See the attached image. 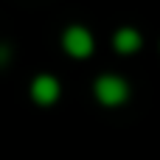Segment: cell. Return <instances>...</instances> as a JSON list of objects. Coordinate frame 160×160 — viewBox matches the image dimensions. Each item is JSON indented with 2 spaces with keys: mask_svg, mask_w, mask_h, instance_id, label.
Masks as SVG:
<instances>
[{
  "mask_svg": "<svg viewBox=\"0 0 160 160\" xmlns=\"http://www.w3.org/2000/svg\"><path fill=\"white\" fill-rule=\"evenodd\" d=\"M129 93H132L129 82L118 73H104L93 84V96L101 107H121V104L129 101Z\"/></svg>",
  "mask_w": 160,
  "mask_h": 160,
  "instance_id": "6da1fadb",
  "label": "cell"
},
{
  "mask_svg": "<svg viewBox=\"0 0 160 160\" xmlns=\"http://www.w3.org/2000/svg\"><path fill=\"white\" fill-rule=\"evenodd\" d=\"M62 48L73 59H87L96 51V37H93L90 28H84V25L76 22V25H68L62 31Z\"/></svg>",
  "mask_w": 160,
  "mask_h": 160,
  "instance_id": "7a4b0ae2",
  "label": "cell"
},
{
  "mask_svg": "<svg viewBox=\"0 0 160 160\" xmlns=\"http://www.w3.org/2000/svg\"><path fill=\"white\" fill-rule=\"evenodd\" d=\"M28 96H31L34 104H39V107H51V104L59 101V96H62V84H59V79H56L53 73H39V76L31 79Z\"/></svg>",
  "mask_w": 160,
  "mask_h": 160,
  "instance_id": "3957f363",
  "label": "cell"
},
{
  "mask_svg": "<svg viewBox=\"0 0 160 160\" xmlns=\"http://www.w3.org/2000/svg\"><path fill=\"white\" fill-rule=\"evenodd\" d=\"M112 48L121 53V56H132L143 48V34L135 28V25H121L115 34H112Z\"/></svg>",
  "mask_w": 160,
  "mask_h": 160,
  "instance_id": "277c9868",
  "label": "cell"
}]
</instances>
